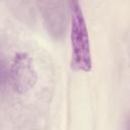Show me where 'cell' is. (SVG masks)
Segmentation results:
<instances>
[{"mask_svg":"<svg viewBox=\"0 0 130 130\" xmlns=\"http://www.w3.org/2000/svg\"><path fill=\"white\" fill-rule=\"evenodd\" d=\"M71 62L70 65L75 71L88 72L91 70L92 61L89 45L88 30L86 21L78 0H72L71 3Z\"/></svg>","mask_w":130,"mask_h":130,"instance_id":"6da1fadb","label":"cell"},{"mask_svg":"<svg viewBox=\"0 0 130 130\" xmlns=\"http://www.w3.org/2000/svg\"><path fill=\"white\" fill-rule=\"evenodd\" d=\"M5 67H4V65H3V63L0 61V83L4 80V78H5Z\"/></svg>","mask_w":130,"mask_h":130,"instance_id":"3957f363","label":"cell"},{"mask_svg":"<svg viewBox=\"0 0 130 130\" xmlns=\"http://www.w3.org/2000/svg\"><path fill=\"white\" fill-rule=\"evenodd\" d=\"M10 79L14 90L20 94H24L34 88L38 75L34 61L28 54L23 52L15 54L10 66Z\"/></svg>","mask_w":130,"mask_h":130,"instance_id":"7a4b0ae2","label":"cell"}]
</instances>
